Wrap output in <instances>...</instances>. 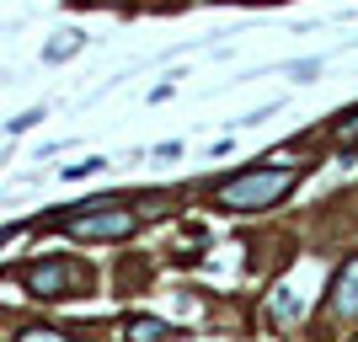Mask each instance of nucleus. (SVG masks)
<instances>
[{
	"label": "nucleus",
	"mask_w": 358,
	"mask_h": 342,
	"mask_svg": "<svg viewBox=\"0 0 358 342\" xmlns=\"http://www.w3.org/2000/svg\"><path fill=\"white\" fill-rule=\"evenodd\" d=\"M299 182V166H262V171H241V177L220 182V208H236V214H257V208H273L278 198Z\"/></svg>",
	"instance_id": "f257e3e1"
},
{
	"label": "nucleus",
	"mask_w": 358,
	"mask_h": 342,
	"mask_svg": "<svg viewBox=\"0 0 358 342\" xmlns=\"http://www.w3.org/2000/svg\"><path fill=\"white\" fill-rule=\"evenodd\" d=\"M134 225L139 220L129 214V208H118L113 198H107V204H86V214H75L64 230L80 236V241H123V236H134Z\"/></svg>",
	"instance_id": "f03ea898"
},
{
	"label": "nucleus",
	"mask_w": 358,
	"mask_h": 342,
	"mask_svg": "<svg viewBox=\"0 0 358 342\" xmlns=\"http://www.w3.org/2000/svg\"><path fill=\"white\" fill-rule=\"evenodd\" d=\"M22 278H27V289L38 299H70L80 289V268L75 262H32Z\"/></svg>",
	"instance_id": "7ed1b4c3"
},
{
	"label": "nucleus",
	"mask_w": 358,
	"mask_h": 342,
	"mask_svg": "<svg viewBox=\"0 0 358 342\" xmlns=\"http://www.w3.org/2000/svg\"><path fill=\"white\" fill-rule=\"evenodd\" d=\"M331 311L343 321H358V257H348L337 278H331Z\"/></svg>",
	"instance_id": "20e7f679"
},
{
	"label": "nucleus",
	"mask_w": 358,
	"mask_h": 342,
	"mask_svg": "<svg viewBox=\"0 0 358 342\" xmlns=\"http://www.w3.org/2000/svg\"><path fill=\"white\" fill-rule=\"evenodd\" d=\"M123 337H134V342H161V337H177V332L166 327V321H155V315H134V321H123Z\"/></svg>",
	"instance_id": "39448f33"
},
{
	"label": "nucleus",
	"mask_w": 358,
	"mask_h": 342,
	"mask_svg": "<svg viewBox=\"0 0 358 342\" xmlns=\"http://www.w3.org/2000/svg\"><path fill=\"white\" fill-rule=\"evenodd\" d=\"M80 43H86V32H75V27H64L59 38H54V43L43 48V59H48V64H64V59H70V54H80Z\"/></svg>",
	"instance_id": "423d86ee"
},
{
	"label": "nucleus",
	"mask_w": 358,
	"mask_h": 342,
	"mask_svg": "<svg viewBox=\"0 0 358 342\" xmlns=\"http://www.w3.org/2000/svg\"><path fill=\"white\" fill-rule=\"evenodd\" d=\"M294 315H299L294 289H278V294H273V321H294Z\"/></svg>",
	"instance_id": "0eeeda50"
},
{
	"label": "nucleus",
	"mask_w": 358,
	"mask_h": 342,
	"mask_svg": "<svg viewBox=\"0 0 358 342\" xmlns=\"http://www.w3.org/2000/svg\"><path fill=\"white\" fill-rule=\"evenodd\" d=\"M102 155H86V161H75V166H64V177H70V182H80V177H91V171H102Z\"/></svg>",
	"instance_id": "6e6552de"
},
{
	"label": "nucleus",
	"mask_w": 358,
	"mask_h": 342,
	"mask_svg": "<svg viewBox=\"0 0 358 342\" xmlns=\"http://www.w3.org/2000/svg\"><path fill=\"white\" fill-rule=\"evenodd\" d=\"M289 75H294V80H315V75H321V59H294Z\"/></svg>",
	"instance_id": "1a4fd4ad"
},
{
	"label": "nucleus",
	"mask_w": 358,
	"mask_h": 342,
	"mask_svg": "<svg viewBox=\"0 0 358 342\" xmlns=\"http://www.w3.org/2000/svg\"><path fill=\"white\" fill-rule=\"evenodd\" d=\"M32 123H43V107H32V113H22V118H11V134H27Z\"/></svg>",
	"instance_id": "9d476101"
},
{
	"label": "nucleus",
	"mask_w": 358,
	"mask_h": 342,
	"mask_svg": "<svg viewBox=\"0 0 358 342\" xmlns=\"http://www.w3.org/2000/svg\"><path fill=\"white\" fill-rule=\"evenodd\" d=\"M337 134H343V139H358V113H343V118H337Z\"/></svg>",
	"instance_id": "9b49d317"
},
{
	"label": "nucleus",
	"mask_w": 358,
	"mask_h": 342,
	"mask_svg": "<svg viewBox=\"0 0 358 342\" xmlns=\"http://www.w3.org/2000/svg\"><path fill=\"white\" fill-rule=\"evenodd\" d=\"M80 6H123V0H80Z\"/></svg>",
	"instance_id": "f8f14e48"
}]
</instances>
